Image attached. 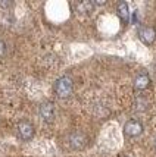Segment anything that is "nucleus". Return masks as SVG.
Returning a JSON list of instances; mask_svg holds the SVG:
<instances>
[{"mask_svg": "<svg viewBox=\"0 0 156 157\" xmlns=\"http://www.w3.org/2000/svg\"><path fill=\"white\" fill-rule=\"evenodd\" d=\"M125 157H128V156H125Z\"/></svg>", "mask_w": 156, "mask_h": 157, "instance_id": "obj_13", "label": "nucleus"}, {"mask_svg": "<svg viewBox=\"0 0 156 157\" xmlns=\"http://www.w3.org/2000/svg\"><path fill=\"white\" fill-rule=\"evenodd\" d=\"M150 85V78L147 74H138L134 78V88L137 91H144L146 88H149Z\"/></svg>", "mask_w": 156, "mask_h": 157, "instance_id": "obj_7", "label": "nucleus"}, {"mask_svg": "<svg viewBox=\"0 0 156 157\" xmlns=\"http://www.w3.org/2000/svg\"><path fill=\"white\" fill-rule=\"evenodd\" d=\"M93 7H94V3H93V2H81V3L77 5V10H78V12H82V13H91Z\"/></svg>", "mask_w": 156, "mask_h": 157, "instance_id": "obj_9", "label": "nucleus"}, {"mask_svg": "<svg viewBox=\"0 0 156 157\" xmlns=\"http://www.w3.org/2000/svg\"><path fill=\"white\" fill-rule=\"evenodd\" d=\"M155 148H156V138H155Z\"/></svg>", "mask_w": 156, "mask_h": 157, "instance_id": "obj_12", "label": "nucleus"}, {"mask_svg": "<svg viewBox=\"0 0 156 157\" xmlns=\"http://www.w3.org/2000/svg\"><path fill=\"white\" fill-rule=\"evenodd\" d=\"M116 10H118V15L124 22H128L130 21V10H128V5L125 2H119L118 6H116Z\"/></svg>", "mask_w": 156, "mask_h": 157, "instance_id": "obj_8", "label": "nucleus"}, {"mask_svg": "<svg viewBox=\"0 0 156 157\" xmlns=\"http://www.w3.org/2000/svg\"><path fill=\"white\" fill-rule=\"evenodd\" d=\"M16 132H18V137L22 141H30L31 138L34 137V126L30 122H27V121H22L16 126Z\"/></svg>", "mask_w": 156, "mask_h": 157, "instance_id": "obj_5", "label": "nucleus"}, {"mask_svg": "<svg viewBox=\"0 0 156 157\" xmlns=\"http://www.w3.org/2000/svg\"><path fill=\"white\" fill-rule=\"evenodd\" d=\"M74 90V82L69 76H61L54 82V93L59 98H66L72 94Z\"/></svg>", "mask_w": 156, "mask_h": 157, "instance_id": "obj_1", "label": "nucleus"}, {"mask_svg": "<svg viewBox=\"0 0 156 157\" xmlns=\"http://www.w3.org/2000/svg\"><path fill=\"white\" fill-rule=\"evenodd\" d=\"M147 106H149V103L147 100H144V98H137L136 100V106H134V109L138 110V112H143V110L147 109Z\"/></svg>", "mask_w": 156, "mask_h": 157, "instance_id": "obj_10", "label": "nucleus"}, {"mask_svg": "<svg viewBox=\"0 0 156 157\" xmlns=\"http://www.w3.org/2000/svg\"><path fill=\"white\" fill-rule=\"evenodd\" d=\"M5 52H6V44H5L3 41L0 40V56L5 55Z\"/></svg>", "mask_w": 156, "mask_h": 157, "instance_id": "obj_11", "label": "nucleus"}, {"mask_svg": "<svg viewBox=\"0 0 156 157\" xmlns=\"http://www.w3.org/2000/svg\"><path fill=\"white\" fill-rule=\"evenodd\" d=\"M143 134V125L140 121L131 119L124 125V135L127 138H136Z\"/></svg>", "mask_w": 156, "mask_h": 157, "instance_id": "obj_2", "label": "nucleus"}, {"mask_svg": "<svg viewBox=\"0 0 156 157\" xmlns=\"http://www.w3.org/2000/svg\"><path fill=\"white\" fill-rule=\"evenodd\" d=\"M38 113H40V117L44 122L52 123L54 121V117H56V109H54L53 103L50 101L43 103L40 106V109H38Z\"/></svg>", "mask_w": 156, "mask_h": 157, "instance_id": "obj_3", "label": "nucleus"}, {"mask_svg": "<svg viewBox=\"0 0 156 157\" xmlns=\"http://www.w3.org/2000/svg\"><path fill=\"white\" fill-rule=\"evenodd\" d=\"M137 34H138L140 41L144 43L146 46L153 44L156 40V29L153 27H140L138 31H137Z\"/></svg>", "mask_w": 156, "mask_h": 157, "instance_id": "obj_4", "label": "nucleus"}, {"mask_svg": "<svg viewBox=\"0 0 156 157\" xmlns=\"http://www.w3.org/2000/svg\"><path fill=\"white\" fill-rule=\"evenodd\" d=\"M68 141H69V145L74 150H81V148H84L87 145V137L82 132H74V134H71Z\"/></svg>", "mask_w": 156, "mask_h": 157, "instance_id": "obj_6", "label": "nucleus"}]
</instances>
